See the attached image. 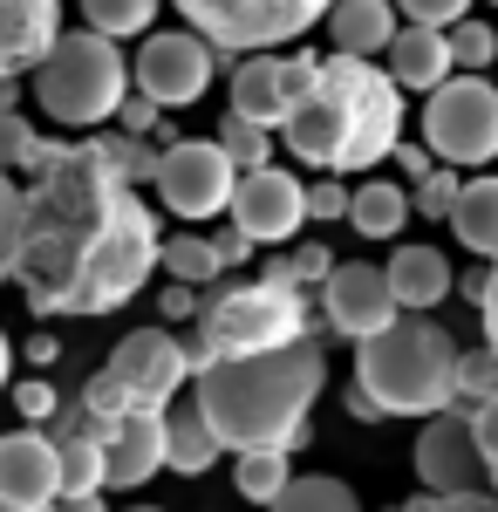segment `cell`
<instances>
[{
	"label": "cell",
	"mask_w": 498,
	"mask_h": 512,
	"mask_svg": "<svg viewBox=\"0 0 498 512\" xmlns=\"http://www.w3.org/2000/svg\"><path fill=\"white\" fill-rule=\"evenodd\" d=\"M164 260L157 212L123 185L103 158V144H55L21 185V253L14 287L21 301L48 315H116L144 294V280Z\"/></svg>",
	"instance_id": "obj_1"
},
{
	"label": "cell",
	"mask_w": 498,
	"mask_h": 512,
	"mask_svg": "<svg viewBox=\"0 0 498 512\" xmlns=\"http://www.w3.org/2000/svg\"><path fill=\"white\" fill-rule=\"evenodd\" d=\"M321 383H328V355L314 349V335H301L267 355L205 362L192 376V403L205 410V424L226 451H294L307 444Z\"/></svg>",
	"instance_id": "obj_2"
},
{
	"label": "cell",
	"mask_w": 498,
	"mask_h": 512,
	"mask_svg": "<svg viewBox=\"0 0 498 512\" xmlns=\"http://www.w3.org/2000/svg\"><path fill=\"white\" fill-rule=\"evenodd\" d=\"M280 137L301 164L328 171V178L369 171L403 144V89L369 55H328L314 69V89L301 96V110L280 123Z\"/></svg>",
	"instance_id": "obj_3"
},
{
	"label": "cell",
	"mask_w": 498,
	"mask_h": 512,
	"mask_svg": "<svg viewBox=\"0 0 498 512\" xmlns=\"http://www.w3.org/2000/svg\"><path fill=\"white\" fill-rule=\"evenodd\" d=\"M458 355L451 328L430 315H396L355 349V383L376 396L383 417H437L458 403Z\"/></svg>",
	"instance_id": "obj_4"
},
{
	"label": "cell",
	"mask_w": 498,
	"mask_h": 512,
	"mask_svg": "<svg viewBox=\"0 0 498 512\" xmlns=\"http://www.w3.org/2000/svg\"><path fill=\"white\" fill-rule=\"evenodd\" d=\"M307 335V294L294 287L287 260H273L260 280H232V287H212L198 301V328L185 355H192V376L205 362H232V355H267L287 349Z\"/></svg>",
	"instance_id": "obj_5"
},
{
	"label": "cell",
	"mask_w": 498,
	"mask_h": 512,
	"mask_svg": "<svg viewBox=\"0 0 498 512\" xmlns=\"http://www.w3.org/2000/svg\"><path fill=\"white\" fill-rule=\"evenodd\" d=\"M35 103L48 123H62V130H96V123H110L123 110V96H130V62H123V48L110 35H96V28H76V35H62L48 55H41L35 76Z\"/></svg>",
	"instance_id": "obj_6"
},
{
	"label": "cell",
	"mask_w": 498,
	"mask_h": 512,
	"mask_svg": "<svg viewBox=\"0 0 498 512\" xmlns=\"http://www.w3.org/2000/svg\"><path fill=\"white\" fill-rule=\"evenodd\" d=\"M171 7L219 55H267L280 41H301L307 28H321L335 0H171Z\"/></svg>",
	"instance_id": "obj_7"
},
{
	"label": "cell",
	"mask_w": 498,
	"mask_h": 512,
	"mask_svg": "<svg viewBox=\"0 0 498 512\" xmlns=\"http://www.w3.org/2000/svg\"><path fill=\"white\" fill-rule=\"evenodd\" d=\"M423 151L437 164H498V89L485 76H451L423 96Z\"/></svg>",
	"instance_id": "obj_8"
},
{
	"label": "cell",
	"mask_w": 498,
	"mask_h": 512,
	"mask_svg": "<svg viewBox=\"0 0 498 512\" xmlns=\"http://www.w3.org/2000/svg\"><path fill=\"white\" fill-rule=\"evenodd\" d=\"M219 76V48L192 28H171V35H144L137 62H130V89L151 96L157 110H192L198 96Z\"/></svg>",
	"instance_id": "obj_9"
},
{
	"label": "cell",
	"mask_w": 498,
	"mask_h": 512,
	"mask_svg": "<svg viewBox=\"0 0 498 512\" xmlns=\"http://www.w3.org/2000/svg\"><path fill=\"white\" fill-rule=\"evenodd\" d=\"M157 198L171 205V219H219L232 205V185H239V171L232 158L219 151V137H178L164 158H157Z\"/></svg>",
	"instance_id": "obj_10"
},
{
	"label": "cell",
	"mask_w": 498,
	"mask_h": 512,
	"mask_svg": "<svg viewBox=\"0 0 498 512\" xmlns=\"http://www.w3.org/2000/svg\"><path fill=\"white\" fill-rule=\"evenodd\" d=\"M103 369L116 376V390L130 396V410H171V396L192 383V355L171 328H130Z\"/></svg>",
	"instance_id": "obj_11"
},
{
	"label": "cell",
	"mask_w": 498,
	"mask_h": 512,
	"mask_svg": "<svg viewBox=\"0 0 498 512\" xmlns=\"http://www.w3.org/2000/svg\"><path fill=\"white\" fill-rule=\"evenodd\" d=\"M226 212L253 246H287L307 226V185L294 171H280V164H260V171H239Z\"/></svg>",
	"instance_id": "obj_12"
},
{
	"label": "cell",
	"mask_w": 498,
	"mask_h": 512,
	"mask_svg": "<svg viewBox=\"0 0 498 512\" xmlns=\"http://www.w3.org/2000/svg\"><path fill=\"white\" fill-rule=\"evenodd\" d=\"M314 69H321V55H273V48L267 55H246L232 69V117L280 130L301 110V96L314 89Z\"/></svg>",
	"instance_id": "obj_13"
},
{
	"label": "cell",
	"mask_w": 498,
	"mask_h": 512,
	"mask_svg": "<svg viewBox=\"0 0 498 512\" xmlns=\"http://www.w3.org/2000/svg\"><path fill=\"white\" fill-rule=\"evenodd\" d=\"M417 478H423V492H478L485 485V451H478V431H471V403H451V410L423 417Z\"/></svg>",
	"instance_id": "obj_14"
},
{
	"label": "cell",
	"mask_w": 498,
	"mask_h": 512,
	"mask_svg": "<svg viewBox=\"0 0 498 512\" xmlns=\"http://www.w3.org/2000/svg\"><path fill=\"white\" fill-rule=\"evenodd\" d=\"M62 499V451L41 424L0 431V512H48Z\"/></svg>",
	"instance_id": "obj_15"
},
{
	"label": "cell",
	"mask_w": 498,
	"mask_h": 512,
	"mask_svg": "<svg viewBox=\"0 0 498 512\" xmlns=\"http://www.w3.org/2000/svg\"><path fill=\"white\" fill-rule=\"evenodd\" d=\"M321 315L335 321V335L369 342V335H383L403 308H396V294H389L383 267H369V260H342L335 274L321 280Z\"/></svg>",
	"instance_id": "obj_16"
},
{
	"label": "cell",
	"mask_w": 498,
	"mask_h": 512,
	"mask_svg": "<svg viewBox=\"0 0 498 512\" xmlns=\"http://www.w3.org/2000/svg\"><path fill=\"white\" fill-rule=\"evenodd\" d=\"M62 41V0H0V76H35Z\"/></svg>",
	"instance_id": "obj_17"
},
{
	"label": "cell",
	"mask_w": 498,
	"mask_h": 512,
	"mask_svg": "<svg viewBox=\"0 0 498 512\" xmlns=\"http://www.w3.org/2000/svg\"><path fill=\"white\" fill-rule=\"evenodd\" d=\"M103 451H110V485H123V492L151 485V478L164 472V410H130V417L103 437Z\"/></svg>",
	"instance_id": "obj_18"
},
{
	"label": "cell",
	"mask_w": 498,
	"mask_h": 512,
	"mask_svg": "<svg viewBox=\"0 0 498 512\" xmlns=\"http://www.w3.org/2000/svg\"><path fill=\"white\" fill-rule=\"evenodd\" d=\"M389 76H396V89H417V96L444 89V82L458 76V62H451V35H444V28H417V21H403L396 41H389Z\"/></svg>",
	"instance_id": "obj_19"
},
{
	"label": "cell",
	"mask_w": 498,
	"mask_h": 512,
	"mask_svg": "<svg viewBox=\"0 0 498 512\" xmlns=\"http://www.w3.org/2000/svg\"><path fill=\"white\" fill-rule=\"evenodd\" d=\"M383 274H389V294H396L403 315H430V308L458 287V267H451L437 246H396Z\"/></svg>",
	"instance_id": "obj_20"
},
{
	"label": "cell",
	"mask_w": 498,
	"mask_h": 512,
	"mask_svg": "<svg viewBox=\"0 0 498 512\" xmlns=\"http://www.w3.org/2000/svg\"><path fill=\"white\" fill-rule=\"evenodd\" d=\"M396 7L389 0H335L328 7V35H335V55H389V41H396Z\"/></svg>",
	"instance_id": "obj_21"
},
{
	"label": "cell",
	"mask_w": 498,
	"mask_h": 512,
	"mask_svg": "<svg viewBox=\"0 0 498 512\" xmlns=\"http://www.w3.org/2000/svg\"><path fill=\"white\" fill-rule=\"evenodd\" d=\"M219 437H212V424H205V410L198 403H171L164 410V465L185 478H205L212 465H219Z\"/></svg>",
	"instance_id": "obj_22"
},
{
	"label": "cell",
	"mask_w": 498,
	"mask_h": 512,
	"mask_svg": "<svg viewBox=\"0 0 498 512\" xmlns=\"http://www.w3.org/2000/svg\"><path fill=\"white\" fill-rule=\"evenodd\" d=\"M451 233H458V246H471L478 260H498V171L492 178H464Z\"/></svg>",
	"instance_id": "obj_23"
},
{
	"label": "cell",
	"mask_w": 498,
	"mask_h": 512,
	"mask_svg": "<svg viewBox=\"0 0 498 512\" xmlns=\"http://www.w3.org/2000/svg\"><path fill=\"white\" fill-rule=\"evenodd\" d=\"M348 226L362 239H396L410 226V192L403 185H389V178H362L355 198H348Z\"/></svg>",
	"instance_id": "obj_24"
},
{
	"label": "cell",
	"mask_w": 498,
	"mask_h": 512,
	"mask_svg": "<svg viewBox=\"0 0 498 512\" xmlns=\"http://www.w3.org/2000/svg\"><path fill=\"white\" fill-rule=\"evenodd\" d=\"M55 451H62V499H96V492L110 485V451H103V437L62 431Z\"/></svg>",
	"instance_id": "obj_25"
},
{
	"label": "cell",
	"mask_w": 498,
	"mask_h": 512,
	"mask_svg": "<svg viewBox=\"0 0 498 512\" xmlns=\"http://www.w3.org/2000/svg\"><path fill=\"white\" fill-rule=\"evenodd\" d=\"M171 280H185V287H212V280L226 274V260H219V246L212 233H171L164 239V260H157Z\"/></svg>",
	"instance_id": "obj_26"
},
{
	"label": "cell",
	"mask_w": 498,
	"mask_h": 512,
	"mask_svg": "<svg viewBox=\"0 0 498 512\" xmlns=\"http://www.w3.org/2000/svg\"><path fill=\"white\" fill-rule=\"evenodd\" d=\"M267 512H362V499H355V485H342V478L307 472V478H287V492Z\"/></svg>",
	"instance_id": "obj_27"
},
{
	"label": "cell",
	"mask_w": 498,
	"mask_h": 512,
	"mask_svg": "<svg viewBox=\"0 0 498 512\" xmlns=\"http://www.w3.org/2000/svg\"><path fill=\"white\" fill-rule=\"evenodd\" d=\"M76 7H82V28H96V35H110V41H130V35H151L164 0H76Z\"/></svg>",
	"instance_id": "obj_28"
},
{
	"label": "cell",
	"mask_w": 498,
	"mask_h": 512,
	"mask_svg": "<svg viewBox=\"0 0 498 512\" xmlns=\"http://www.w3.org/2000/svg\"><path fill=\"white\" fill-rule=\"evenodd\" d=\"M287 451H239V465H232V485H239V499H253V506H273L280 492H287Z\"/></svg>",
	"instance_id": "obj_29"
},
{
	"label": "cell",
	"mask_w": 498,
	"mask_h": 512,
	"mask_svg": "<svg viewBox=\"0 0 498 512\" xmlns=\"http://www.w3.org/2000/svg\"><path fill=\"white\" fill-rule=\"evenodd\" d=\"M219 151L232 158V171H260V164H273V130L226 110V123H219Z\"/></svg>",
	"instance_id": "obj_30"
},
{
	"label": "cell",
	"mask_w": 498,
	"mask_h": 512,
	"mask_svg": "<svg viewBox=\"0 0 498 512\" xmlns=\"http://www.w3.org/2000/svg\"><path fill=\"white\" fill-rule=\"evenodd\" d=\"M444 35H451V62H458V76H485V69L498 62V28H492V21H471V14H464L458 28H444Z\"/></svg>",
	"instance_id": "obj_31"
},
{
	"label": "cell",
	"mask_w": 498,
	"mask_h": 512,
	"mask_svg": "<svg viewBox=\"0 0 498 512\" xmlns=\"http://www.w3.org/2000/svg\"><path fill=\"white\" fill-rule=\"evenodd\" d=\"M48 151H55V137H41L21 110H14V117H0V171H35Z\"/></svg>",
	"instance_id": "obj_32"
},
{
	"label": "cell",
	"mask_w": 498,
	"mask_h": 512,
	"mask_svg": "<svg viewBox=\"0 0 498 512\" xmlns=\"http://www.w3.org/2000/svg\"><path fill=\"white\" fill-rule=\"evenodd\" d=\"M458 192H464L458 164H430L417 178V192H410V212H417V219H451V212H458Z\"/></svg>",
	"instance_id": "obj_33"
},
{
	"label": "cell",
	"mask_w": 498,
	"mask_h": 512,
	"mask_svg": "<svg viewBox=\"0 0 498 512\" xmlns=\"http://www.w3.org/2000/svg\"><path fill=\"white\" fill-rule=\"evenodd\" d=\"M96 144H103V158H110V171L123 185H151L157 178V158H164V151H151L144 137H123V130H116V137H96Z\"/></svg>",
	"instance_id": "obj_34"
},
{
	"label": "cell",
	"mask_w": 498,
	"mask_h": 512,
	"mask_svg": "<svg viewBox=\"0 0 498 512\" xmlns=\"http://www.w3.org/2000/svg\"><path fill=\"white\" fill-rule=\"evenodd\" d=\"M498 396V355L492 349H471V355H458V403H492Z\"/></svg>",
	"instance_id": "obj_35"
},
{
	"label": "cell",
	"mask_w": 498,
	"mask_h": 512,
	"mask_svg": "<svg viewBox=\"0 0 498 512\" xmlns=\"http://www.w3.org/2000/svg\"><path fill=\"white\" fill-rule=\"evenodd\" d=\"M14 253H21V185L14 171H0V280L14 274Z\"/></svg>",
	"instance_id": "obj_36"
},
{
	"label": "cell",
	"mask_w": 498,
	"mask_h": 512,
	"mask_svg": "<svg viewBox=\"0 0 498 512\" xmlns=\"http://www.w3.org/2000/svg\"><path fill=\"white\" fill-rule=\"evenodd\" d=\"M287 274H294V287H321V280L335 274V253L314 246V239H301V246L287 253Z\"/></svg>",
	"instance_id": "obj_37"
},
{
	"label": "cell",
	"mask_w": 498,
	"mask_h": 512,
	"mask_svg": "<svg viewBox=\"0 0 498 512\" xmlns=\"http://www.w3.org/2000/svg\"><path fill=\"white\" fill-rule=\"evenodd\" d=\"M14 410H21L28 424H48V417L62 410V390H55V383H41V376H28V383H14Z\"/></svg>",
	"instance_id": "obj_38"
},
{
	"label": "cell",
	"mask_w": 498,
	"mask_h": 512,
	"mask_svg": "<svg viewBox=\"0 0 498 512\" xmlns=\"http://www.w3.org/2000/svg\"><path fill=\"white\" fill-rule=\"evenodd\" d=\"M403 7V21H417V28H458L464 14H471V0H396Z\"/></svg>",
	"instance_id": "obj_39"
},
{
	"label": "cell",
	"mask_w": 498,
	"mask_h": 512,
	"mask_svg": "<svg viewBox=\"0 0 498 512\" xmlns=\"http://www.w3.org/2000/svg\"><path fill=\"white\" fill-rule=\"evenodd\" d=\"M396 512H498V499L492 492H423V499H410Z\"/></svg>",
	"instance_id": "obj_40"
},
{
	"label": "cell",
	"mask_w": 498,
	"mask_h": 512,
	"mask_svg": "<svg viewBox=\"0 0 498 512\" xmlns=\"http://www.w3.org/2000/svg\"><path fill=\"white\" fill-rule=\"evenodd\" d=\"M348 198H355V185H342V178L307 185V219H348Z\"/></svg>",
	"instance_id": "obj_41"
},
{
	"label": "cell",
	"mask_w": 498,
	"mask_h": 512,
	"mask_svg": "<svg viewBox=\"0 0 498 512\" xmlns=\"http://www.w3.org/2000/svg\"><path fill=\"white\" fill-rule=\"evenodd\" d=\"M157 117H164V110H157L151 96H137V89H130V96H123V110H116V130H123V137H151Z\"/></svg>",
	"instance_id": "obj_42"
},
{
	"label": "cell",
	"mask_w": 498,
	"mask_h": 512,
	"mask_svg": "<svg viewBox=\"0 0 498 512\" xmlns=\"http://www.w3.org/2000/svg\"><path fill=\"white\" fill-rule=\"evenodd\" d=\"M157 315H164V328H171V321H198V287L171 280V287L157 294Z\"/></svg>",
	"instance_id": "obj_43"
},
{
	"label": "cell",
	"mask_w": 498,
	"mask_h": 512,
	"mask_svg": "<svg viewBox=\"0 0 498 512\" xmlns=\"http://www.w3.org/2000/svg\"><path fill=\"white\" fill-rule=\"evenodd\" d=\"M478 321H485V349L498 355V260L485 267V287H478Z\"/></svg>",
	"instance_id": "obj_44"
},
{
	"label": "cell",
	"mask_w": 498,
	"mask_h": 512,
	"mask_svg": "<svg viewBox=\"0 0 498 512\" xmlns=\"http://www.w3.org/2000/svg\"><path fill=\"white\" fill-rule=\"evenodd\" d=\"M471 431H478V451H485V472H492V465H498V396L471 410Z\"/></svg>",
	"instance_id": "obj_45"
},
{
	"label": "cell",
	"mask_w": 498,
	"mask_h": 512,
	"mask_svg": "<svg viewBox=\"0 0 498 512\" xmlns=\"http://www.w3.org/2000/svg\"><path fill=\"white\" fill-rule=\"evenodd\" d=\"M212 246H219V260H226V267H246V260H253V239L239 233V226H226V233H212Z\"/></svg>",
	"instance_id": "obj_46"
},
{
	"label": "cell",
	"mask_w": 498,
	"mask_h": 512,
	"mask_svg": "<svg viewBox=\"0 0 498 512\" xmlns=\"http://www.w3.org/2000/svg\"><path fill=\"white\" fill-rule=\"evenodd\" d=\"M389 164H396V171H403V178L417 185V178H423V171H430V164H437V158H430L423 144H396V151H389Z\"/></svg>",
	"instance_id": "obj_47"
},
{
	"label": "cell",
	"mask_w": 498,
	"mask_h": 512,
	"mask_svg": "<svg viewBox=\"0 0 498 512\" xmlns=\"http://www.w3.org/2000/svg\"><path fill=\"white\" fill-rule=\"evenodd\" d=\"M342 403H348V417H355V424H376V417H383V410H376V396L362 390V383H348Z\"/></svg>",
	"instance_id": "obj_48"
},
{
	"label": "cell",
	"mask_w": 498,
	"mask_h": 512,
	"mask_svg": "<svg viewBox=\"0 0 498 512\" xmlns=\"http://www.w3.org/2000/svg\"><path fill=\"white\" fill-rule=\"evenodd\" d=\"M55 355H62V342H55V335H28V362H35V369H48Z\"/></svg>",
	"instance_id": "obj_49"
},
{
	"label": "cell",
	"mask_w": 498,
	"mask_h": 512,
	"mask_svg": "<svg viewBox=\"0 0 498 512\" xmlns=\"http://www.w3.org/2000/svg\"><path fill=\"white\" fill-rule=\"evenodd\" d=\"M21 110V76H0V117H14Z\"/></svg>",
	"instance_id": "obj_50"
},
{
	"label": "cell",
	"mask_w": 498,
	"mask_h": 512,
	"mask_svg": "<svg viewBox=\"0 0 498 512\" xmlns=\"http://www.w3.org/2000/svg\"><path fill=\"white\" fill-rule=\"evenodd\" d=\"M48 512H110V506H103V499H55Z\"/></svg>",
	"instance_id": "obj_51"
},
{
	"label": "cell",
	"mask_w": 498,
	"mask_h": 512,
	"mask_svg": "<svg viewBox=\"0 0 498 512\" xmlns=\"http://www.w3.org/2000/svg\"><path fill=\"white\" fill-rule=\"evenodd\" d=\"M7 376H14V342H7V328H0V390H7Z\"/></svg>",
	"instance_id": "obj_52"
},
{
	"label": "cell",
	"mask_w": 498,
	"mask_h": 512,
	"mask_svg": "<svg viewBox=\"0 0 498 512\" xmlns=\"http://www.w3.org/2000/svg\"><path fill=\"white\" fill-rule=\"evenodd\" d=\"M485 478H492V499H498V465H492V472H485Z\"/></svg>",
	"instance_id": "obj_53"
},
{
	"label": "cell",
	"mask_w": 498,
	"mask_h": 512,
	"mask_svg": "<svg viewBox=\"0 0 498 512\" xmlns=\"http://www.w3.org/2000/svg\"><path fill=\"white\" fill-rule=\"evenodd\" d=\"M123 512H164V506H123Z\"/></svg>",
	"instance_id": "obj_54"
},
{
	"label": "cell",
	"mask_w": 498,
	"mask_h": 512,
	"mask_svg": "<svg viewBox=\"0 0 498 512\" xmlns=\"http://www.w3.org/2000/svg\"><path fill=\"white\" fill-rule=\"evenodd\" d=\"M492 7H498V0H492Z\"/></svg>",
	"instance_id": "obj_55"
}]
</instances>
